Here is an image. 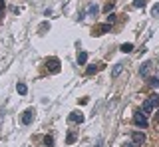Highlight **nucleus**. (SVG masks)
Returning <instances> with one entry per match:
<instances>
[{
	"instance_id": "5",
	"label": "nucleus",
	"mask_w": 159,
	"mask_h": 147,
	"mask_svg": "<svg viewBox=\"0 0 159 147\" xmlns=\"http://www.w3.org/2000/svg\"><path fill=\"white\" fill-rule=\"evenodd\" d=\"M32 121H34V109L30 107V109H26V111L22 114V123H24V125H30Z\"/></svg>"
},
{
	"instance_id": "20",
	"label": "nucleus",
	"mask_w": 159,
	"mask_h": 147,
	"mask_svg": "<svg viewBox=\"0 0 159 147\" xmlns=\"http://www.w3.org/2000/svg\"><path fill=\"white\" fill-rule=\"evenodd\" d=\"M74 139H76V135H74V133H68V143H74Z\"/></svg>"
},
{
	"instance_id": "18",
	"label": "nucleus",
	"mask_w": 159,
	"mask_h": 147,
	"mask_svg": "<svg viewBox=\"0 0 159 147\" xmlns=\"http://www.w3.org/2000/svg\"><path fill=\"white\" fill-rule=\"evenodd\" d=\"M113 22H116V14L111 12V14L107 16V22H106V24H113Z\"/></svg>"
},
{
	"instance_id": "25",
	"label": "nucleus",
	"mask_w": 159,
	"mask_h": 147,
	"mask_svg": "<svg viewBox=\"0 0 159 147\" xmlns=\"http://www.w3.org/2000/svg\"><path fill=\"white\" fill-rule=\"evenodd\" d=\"M0 18H2V10H0Z\"/></svg>"
},
{
	"instance_id": "23",
	"label": "nucleus",
	"mask_w": 159,
	"mask_h": 147,
	"mask_svg": "<svg viewBox=\"0 0 159 147\" xmlns=\"http://www.w3.org/2000/svg\"><path fill=\"white\" fill-rule=\"evenodd\" d=\"M123 147H135V145H133L131 141H129V143H127V141H125V143H123Z\"/></svg>"
},
{
	"instance_id": "11",
	"label": "nucleus",
	"mask_w": 159,
	"mask_h": 147,
	"mask_svg": "<svg viewBox=\"0 0 159 147\" xmlns=\"http://www.w3.org/2000/svg\"><path fill=\"white\" fill-rule=\"evenodd\" d=\"M98 10H99V8H98V4H89V6H88V10L86 12H84V14H86V16H93V14H98Z\"/></svg>"
},
{
	"instance_id": "24",
	"label": "nucleus",
	"mask_w": 159,
	"mask_h": 147,
	"mask_svg": "<svg viewBox=\"0 0 159 147\" xmlns=\"http://www.w3.org/2000/svg\"><path fill=\"white\" fill-rule=\"evenodd\" d=\"M155 111H157V114H155V121H157V123H159V107H157Z\"/></svg>"
},
{
	"instance_id": "6",
	"label": "nucleus",
	"mask_w": 159,
	"mask_h": 147,
	"mask_svg": "<svg viewBox=\"0 0 159 147\" xmlns=\"http://www.w3.org/2000/svg\"><path fill=\"white\" fill-rule=\"evenodd\" d=\"M109 30H111V24H103V26L96 28L92 34H93V36H102V34H106V32H109Z\"/></svg>"
},
{
	"instance_id": "1",
	"label": "nucleus",
	"mask_w": 159,
	"mask_h": 147,
	"mask_svg": "<svg viewBox=\"0 0 159 147\" xmlns=\"http://www.w3.org/2000/svg\"><path fill=\"white\" fill-rule=\"evenodd\" d=\"M157 107H159V96H157V94H153V96H149L147 100L143 101V105H141V111H143L145 115H149L153 109H157Z\"/></svg>"
},
{
	"instance_id": "12",
	"label": "nucleus",
	"mask_w": 159,
	"mask_h": 147,
	"mask_svg": "<svg viewBox=\"0 0 159 147\" xmlns=\"http://www.w3.org/2000/svg\"><path fill=\"white\" fill-rule=\"evenodd\" d=\"M86 62H88V52H80L78 54V64H80V66H84Z\"/></svg>"
},
{
	"instance_id": "14",
	"label": "nucleus",
	"mask_w": 159,
	"mask_h": 147,
	"mask_svg": "<svg viewBox=\"0 0 159 147\" xmlns=\"http://www.w3.org/2000/svg\"><path fill=\"white\" fill-rule=\"evenodd\" d=\"M16 90H18V94H20V96H26L28 87H26V84H22V82H20V84L16 86Z\"/></svg>"
},
{
	"instance_id": "4",
	"label": "nucleus",
	"mask_w": 159,
	"mask_h": 147,
	"mask_svg": "<svg viewBox=\"0 0 159 147\" xmlns=\"http://www.w3.org/2000/svg\"><path fill=\"white\" fill-rule=\"evenodd\" d=\"M46 68L52 74H58L60 72V60L58 58H50V60H46Z\"/></svg>"
},
{
	"instance_id": "13",
	"label": "nucleus",
	"mask_w": 159,
	"mask_h": 147,
	"mask_svg": "<svg viewBox=\"0 0 159 147\" xmlns=\"http://www.w3.org/2000/svg\"><path fill=\"white\" fill-rule=\"evenodd\" d=\"M123 54H129V52H133V44H129V42H125V44H121V48H119Z\"/></svg>"
},
{
	"instance_id": "10",
	"label": "nucleus",
	"mask_w": 159,
	"mask_h": 147,
	"mask_svg": "<svg viewBox=\"0 0 159 147\" xmlns=\"http://www.w3.org/2000/svg\"><path fill=\"white\" fill-rule=\"evenodd\" d=\"M98 70H103V64H99V66H96V64L88 66V68H86V74H88V76H92V74H96Z\"/></svg>"
},
{
	"instance_id": "2",
	"label": "nucleus",
	"mask_w": 159,
	"mask_h": 147,
	"mask_svg": "<svg viewBox=\"0 0 159 147\" xmlns=\"http://www.w3.org/2000/svg\"><path fill=\"white\" fill-rule=\"evenodd\" d=\"M133 123H135L137 127H141V129H145V127L149 125V121H147V115L143 114L141 109H139V111H135V114H133Z\"/></svg>"
},
{
	"instance_id": "9",
	"label": "nucleus",
	"mask_w": 159,
	"mask_h": 147,
	"mask_svg": "<svg viewBox=\"0 0 159 147\" xmlns=\"http://www.w3.org/2000/svg\"><path fill=\"white\" fill-rule=\"evenodd\" d=\"M151 68H153V62H145L141 68H139V74H141V76H147V74L151 72Z\"/></svg>"
},
{
	"instance_id": "17",
	"label": "nucleus",
	"mask_w": 159,
	"mask_h": 147,
	"mask_svg": "<svg viewBox=\"0 0 159 147\" xmlns=\"http://www.w3.org/2000/svg\"><path fill=\"white\" fill-rule=\"evenodd\" d=\"M133 6H135V8H143V6H145V0H133Z\"/></svg>"
},
{
	"instance_id": "7",
	"label": "nucleus",
	"mask_w": 159,
	"mask_h": 147,
	"mask_svg": "<svg viewBox=\"0 0 159 147\" xmlns=\"http://www.w3.org/2000/svg\"><path fill=\"white\" fill-rule=\"evenodd\" d=\"M121 72H123V62H117L116 66L111 68V78H117V76H119Z\"/></svg>"
},
{
	"instance_id": "19",
	"label": "nucleus",
	"mask_w": 159,
	"mask_h": 147,
	"mask_svg": "<svg viewBox=\"0 0 159 147\" xmlns=\"http://www.w3.org/2000/svg\"><path fill=\"white\" fill-rule=\"evenodd\" d=\"M151 14H153V16H159V2L155 4V6H153V10H151Z\"/></svg>"
},
{
	"instance_id": "22",
	"label": "nucleus",
	"mask_w": 159,
	"mask_h": 147,
	"mask_svg": "<svg viewBox=\"0 0 159 147\" xmlns=\"http://www.w3.org/2000/svg\"><path fill=\"white\" fill-rule=\"evenodd\" d=\"M103 145V139H102V137H98V141H96V145H93V147H102Z\"/></svg>"
},
{
	"instance_id": "21",
	"label": "nucleus",
	"mask_w": 159,
	"mask_h": 147,
	"mask_svg": "<svg viewBox=\"0 0 159 147\" xmlns=\"http://www.w3.org/2000/svg\"><path fill=\"white\" fill-rule=\"evenodd\" d=\"M113 10V2H109V4H106V12H111Z\"/></svg>"
},
{
	"instance_id": "8",
	"label": "nucleus",
	"mask_w": 159,
	"mask_h": 147,
	"mask_svg": "<svg viewBox=\"0 0 159 147\" xmlns=\"http://www.w3.org/2000/svg\"><path fill=\"white\" fill-rule=\"evenodd\" d=\"M72 123H82L84 121V115L82 114H78V111H74V114H70V117H68Z\"/></svg>"
},
{
	"instance_id": "15",
	"label": "nucleus",
	"mask_w": 159,
	"mask_h": 147,
	"mask_svg": "<svg viewBox=\"0 0 159 147\" xmlns=\"http://www.w3.org/2000/svg\"><path fill=\"white\" fill-rule=\"evenodd\" d=\"M147 84L151 86V87H159V78H155V76H151V78H149V80H147Z\"/></svg>"
},
{
	"instance_id": "16",
	"label": "nucleus",
	"mask_w": 159,
	"mask_h": 147,
	"mask_svg": "<svg viewBox=\"0 0 159 147\" xmlns=\"http://www.w3.org/2000/svg\"><path fill=\"white\" fill-rule=\"evenodd\" d=\"M44 145H46V147H52L54 145V137L52 135H46V137H44Z\"/></svg>"
},
{
	"instance_id": "3",
	"label": "nucleus",
	"mask_w": 159,
	"mask_h": 147,
	"mask_svg": "<svg viewBox=\"0 0 159 147\" xmlns=\"http://www.w3.org/2000/svg\"><path fill=\"white\" fill-rule=\"evenodd\" d=\"M145 141H147V137H145L143 131H133V133H131V143L135 145V147H141Z\"/></svg>"
}]
</instances>
